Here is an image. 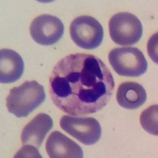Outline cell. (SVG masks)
Returning <instances> with one entry per match:
<instances>
[{"label":"cell","mask_w":158,"mask_h":158,"mask_svg":"<svg viewBox=\"0 0 158 158\" xmlns=\"http://www.w3.org/2000/svg\"><path fill=\"white\" fill-rule=\"evenodd\" d=\"M60 127L85 146L95 145L101 139L102 134L100 123L92 117L63 115L60 120Z\"/></svg>","instance_id":"8992f818"},{"label":"cell","mask_w":158,"mask_h":158,"mask_svg":"<svg viewBox=\"0 0 158 158\" xmlns=\"http://www.w3.org/2000/svg\"><path fill=\"white\" fill-rule=\"evenodd\" d=\"M147 100L146 89L142 85L133 81L120 84L117 90L116 101L119 106L129 110L140 108Z\"/></svg>","instance_id":"8fae6325"},{"label":"cell","mask_w":158,"mask_h":158,"mask_svg":"<svg viewBox=\"0 0 158 158\" xmlns=\"http://www.w3.org/2000/svg\"><path fill=\"white\" fill-rule=\"evenodd\" d=\"M156 38H157V34L156 33L150 38L149 43H148V52H149L150 57L153 59V61L157 63V53L154 52V44L156 42H157ZM155 50L156 51V46L155 47Z\"/></svg>","instance_id":"4fadbf2b"},{"label":"cell","mask_w":158,"mask_h":158,"mask_svg":"<svg viewBox=\"0 0 158 158\" xmlns=\"http://www.w3.org/2000/svg\"><path fill=\"white\" fill-rule=\"evenodd\" d=\"M110 65L115 73L123 77H140L146 72L148 63L137 48H118L108 55Z\"/></svg>","instance_id":"3957f363"},{"label":"cell","mask_w":158,"mask_h":158,"mask_svg":"<svg viewBox=\"0 0 158 158\" xmlns=\"http://www.w3.org/2000/svg\"><path fill=\"white\" fill-rule=\"evenodd\" d=\"M114 90L113 75L102 60L93 55L75 53L65 56L49 77V94L53 104L74 116L102 110Z\"/></svg>","instance_id":"6da1fadb"},{"label":"cell","mask_w":158,"mask_h":158,"mask_svg":"<svg viewBox=\"0 0 158 158\" xmlns=\"http://www.w3.org/2000/svg\"><path fill=\"white\" fill-rule=\"evenodd\" d=\"M30 34L36 43L50 46L57 43L64 34V25L59 18L50 15L38 16L30 25Z\"/></svg>","instance_id":"52a82bcc"},{"label":"cell","mask_w":158,"mask_h":158,"mask_svg":"<svg viewBox=\"0 0 158 158\" xmlns=\"http://www.w3.org/2000/svg\"><path fill=\"white\" fill-rule=\"evenodd\" d=\"M45 99L43 85L36 81H26L10 91L6 97V108L18 118H25L40 106Z\"/></svg>","instance_id":"7a4b0ae2"},{"label":"cell","mask_w":158,"mask_h":158,"mask_svg":"<svg viewBox=\"0 0 158 158\" xmlns=\"http://www.w3.org/2000/svg\"><path fill=\"white\" fill-rule=\"evenodd\" d=\"M24 61L22 56L11 49L0 51V81L2 84L12 83L22 77Z\"/></svg>","instance_id":"30bf717a"},{"label":"cell","mask_w":158,"mask_h":158,"mask_svg":"<svg viewBox=\"0 0 158 158\" xmlns=\"http://www.w3.org/2000/svg\"><path fill=\"white\" fill-rule=\"evenodd\" d=\"M52 127L53 121L50 115L45 113L38 114L24 127L21 137L22 144L39 148Z\"/></svg>","instance_id":"9c48e42d"},{"label":"cell","mask_w":158,"mask_h":158,"mask_svg":"<svg viewBox=\"0 0 158 158\" xmlns=\"http://www.w3.org/2000/svg\"><path fill=\"white\" fill-rule=\"evenodd\" d=\"M157 114L158 105L154 104L142 111L140 117L142 128L148 133L156 136L158 135Z\"/></svg>","instance_id":"7c38bea8"},{"label":"cell","mask_w":158,"mask_h":158,"mask_svg":"<svg viewBox=\"0 0 158 158\" xmlns=\"http://www.w3.org/2000/svg\"><path fill=\"white\" fill-rule=\"evenodd\" d=\"M70 38L77 46L83 49H96L104 39V29L96 18L88 15L74 19L70 27Z\"/></svg>","instance_id":"5b68a950"},{"label":"cell","mask_w":158,"mask_h":158,"mask_svg":"<svg viewBox=\"0 0 158 158\" xmlns=\"http://www.w3.org/2000/svg\"><path fill=\"white\" fill-rule=\"evenodd\" d=\"M109 34L115 44L131 46L138 43L142 36L143 28L141 21L133 14L121 12L109 21Z\"/></svg>","instance_id":"277c9868"},{"label":"cell","mask_w":158,"mask_h":158,"mask_svg":"<svg viewBox=\"0 0 158 158\" xmlns=\"http://www.w3.org/2000/svg\"><path fill=\"white\" fill-rule=\"evenodd\" d=\"M18 153H22V155H20L19 156H25V155L27 154H32L34 156H38V157H41V156H40V153H38V151L35 149L34 147L31 146V145H25L23 148H22V149L18 152L17 154ZM18 156V157H19Z\"/></svg>","instance_id":"5bb4252c"},{"label":"cell","mask_w":158,"mask_h":158,"mask_svg":"<svg viewBox=\"0 0 158 158\" xmlns=\"http://www.w3.org/2000/svg\"><path fill=\"white\" fill-rule=\"evenodd\" d=\"M45 147L50 158L83 157L81 146L59 131H54L49 135Z\"/></svg>","instance_id":"ba28073f"}]
</instances>
